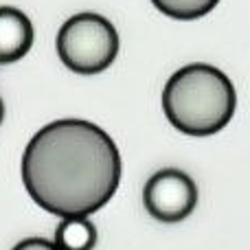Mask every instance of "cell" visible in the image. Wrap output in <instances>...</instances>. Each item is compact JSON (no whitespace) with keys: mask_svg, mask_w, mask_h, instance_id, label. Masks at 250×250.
I'll use <instances>...</instances> for the list:
<instances>
[{"mask_svg":"<svg viewBox=\"0 0 250 250\" xmlns=\"http://www.w3.org/2000/svg\"><path fill=\"white\" fill-rule=\"evenodd\" d=\"M22 182L35 204L57 217H88L121 182V154L99 125L60 119L33 134L22 154Z\"/></svg>","mask_w":250,"mask_h":250,"instance_id":"cell-1","label":"cell"},{"mask_svg":"<svg viewBox=\"0 0 250 250\" xmlns=\"http://www.w3.org/2000/svg\"><path fill=\"white\" fill-rule=\"evenodd\" d=\"M237 105L233 82L211 64H187L163 90L165 117L189 136H211L230 123Z\"/></svg>","mask_w":250,"mask_h":250,"instance_id":"cell-2","label":"cell"},{"mask_svg":"<svg viewBox=\"0 0 250 250\" xmlns=\"http://www.w3.org/2000/svg\"><path fill=\"white\" fill-rule=\"evenodd\" d=\"M119 53V33L101 13L82 11L62 24L57 33V55L68 70L97 75L110 68Z\"/></svg>","mask_w":250,"mask_h":250,"instance_id":"cell-3","label":"cell"},{"mask_svg":"<svg viewBox=\"0 0 250 250\" xmlns=\"http://www.w3.org/2000/svg\"><path fill=\"white\" fill-rule=\"evenodd\" d=\"M143 202L154 220L176 224L193 213L198 204V187L185 171L167 167L147 180L143 189Z\"/></svg>","mask_w":250,"mask_h":250,"instance_id":"cell-4","label":"cell"},{"mask_svg":"<svg viewBox=\"0 0 250 250\" xmlns=\"http://www.w3.org/2000/svg\"><path fill=\"white\" fill-rule=\"evenodd\" d=\"M33 24L24 11L16 7H0V64L22 60L33 46Z\"/></svg>","mask_w":250,"mask_h":250,"instance_id":"cell-5","label":"cell"},{"mask_svg":"<svg viewBox=\"0 0 250 250\" xmlns=\"http://www.w3.org/2000/svg\"><path fill=\"white\" fill-rule=\"evenodd\" d=\"M53 244L57 250H92L97 244V229L88 217H64L55 229Z\"/></svg>","mask_w":250,"mask_h":250,"instance_id":"cell-6","label":"cell"},{"mask_svg":"<svg viewBox=\"0 0 250 250\" xmlns=\"http://www.w3.org/2000/svg\"><path fill=\"white\" fill-rule=\"evenodd\" d=\"M158 11L176 20H195L217 7L220 0H151Z\"/></svg>","mask_w":250,"mask_h":250,"instance_id":"cell-7","label":"cell"},{"mask_svg":"<svg viewBox=\"0 0 250 250\" xmlns=\"http://www.w3.org/2000/svg\"><path fill=\"white\" fill-rule=\"evenodd\" d=\"M11 250H57V246L51 242V239L29 237V239H22L20 244H16Z\"/></svg>","mask_w":250,"mask_h":250,"instance_id":"cell-8","label":"cell"},{"mask_svg":"<svg viewBox=\"0 0 250 250\" xmlns=\"http://www.w3.org/2000/svg\"><path fill=\"white\" fill-rule=\"evenodd\" d=\"M2 121H4V101L0 99V125H2Z\"/></svg>","mask_w":250,"mask_h":250,"instance_id":"cell-9","label":"cell"}]
</instances>
